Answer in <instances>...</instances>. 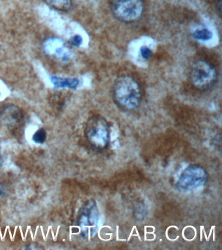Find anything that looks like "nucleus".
<instances>
[{"label":"nucleus","mask_w":222,"mask_h":250,"mask_svg":"<svg viewBox=\"0 0 222 250\" xmlns=\"http://www.w3.org/2000/svg\"><path fill=\"white\" fill-rule=\"evenodd\" d=\"M113 96L117 104L124 110L137 109L142 99L141 87L134 78L129 76L118 78L113 87Z\"/></svg>","instance_id":"nucleus-1"},{"label":"nucleus","mask_w":222,"mask_h":250,"mask_svg":"<svg viewBox=\"0 0 222 250\" xmlns=\"http://www.w3.org/2000/svg\"><path fill=\"white\" fill-rule=\"evenodd\" d=\"M207 179V173L203 167L198 165H190L181 173L177 181L176 188L181 192H194L204 188Z\"/></svg>","instance_id":"nucleus-2"},{"label":"nucleus","mask_w":222,"mask_h":250,"mask_svg":"<svg viewBox=\"0 0 222 250\" xmlns=\"http://www.w3.org/2000/svg\"><path fill=\"white\" fill-rule=\"evenodd\" d=\"M85 136L89 144L97 150H103L110 142V128L104 117L97 115L87 121Z\"/></svg>","instance_id":"nucleus-3"},{"label":"nucleus","mask_w":222,"mask_h":250,"mask_svg":"<svg viewBox=\"0 0 222 250\" xmlns=\"http://www.w3.org/2000/svg\"><path fill=\"white\" fill-rule=\"evenodd\" d=\"M99 209L94 200L86 201L80 209L77 225L80 233L84 238H93L98 230Z\"/></svg>","instance_id":"nucleus-4"},{"label":"nucleus","mask_w":222,"mask_h":250,"mask_svg":"<svg viewBox=\"0 0 222 250\" xmlns=\"http://www.w3.org/2000/svg\"><path fill=\"white\" fill-rule=\"evenodd\" d=\"M143 0H113V15L124 23H133L139 21L144 13Z\"/></svg>","instance_id":"nucleus-5"},{"label":"nucleus","mask_w":222,"mask_h":250,"mask_svg":"<svg viewBox=\"0 0 222 250\" xmlns=\"http://www.w3.org/2000/svg\"><path fill=\"white\" fill-rule=\"evenodd\" d=\"M190 80L193 85L199 89H209L217 80V72L210 62L205 60H198L191 67Z\"/></svg>","instance_id":"nucleus-6"},{"label":"nucleus","mask_w":222,"mask_h":250,"mask_svg":"<svg viewBox=\"0 0 222 250\" xmlns=\"http://www.w3.org/2000/svg\"><path fill=\"white\" fill-rule=\"evenodd\" d=\"M43 50L48 56L55 57L61 62L71 60L72 52L67 43L59 38H50L44 41Z\"/></svg>","instance_id":"nucleus-7"},{"label":"nucleus","mask_w":222,"mask_h":250,"mask_svg":"<svg viewBox=\"0 0 222 250\" xmlns=\"http://www.w3.org/2000/svg\"><path fill=\"white\" fill-rule=\"evenodd\" d=\"M0 120L9 130H16L22 125L24 114L20 107L15 105H9L1 111Z\"/></svg>","instance_id":"nucleus-8"},{"label":"nucleus","mask_w":222,"mask_h":250,"mask_svg":"<svg viewBox=\"0 0 222 250\" xmlns=\"http://www.w3.org/2000/svg\"><path fill=\"white\" fill-rule=\"evenodd\" d=\"M52 84L58 88H70V89H77L79 85L80 81L77 78H62L54 77L51 78Z\"/></svg>","instance_id":"nucleus-9"},{"label":"nucleus","mask_w":222,"mask_h":250,"mask_svg":"<svg viewBox=\"0 0 222 250\" xmlns=\"http://www.w3.org/2000/svg\"><path fill=\"white\" fill-rule=\"evenodd\" d=\"M44 1L50 7L58 11H68L72 7V0H44Z\"/></svg>","instance_id":"nucleus-10"},{"label":"nucleus","mask_w":222,"mask_h":250,"mask_svg":"<svg viewBox=\"0 0 222 250\" xmlns=\"http://www.w3.org/2000/svg\"><path fill=\"white\" fill-rule=\"evenodd\" d=\"M193 37L197 40L207 41L212 39V33L207 29H197L193 33Z\"/></svg>","instance_id":"nucleus-11"},{"label":"nucleus","mask_w":222,"mask_h":250,"mask_svg":"<svg viewBox=\"0 0 222 250\" xmlns=\"http://www.w3.org/2000/svg\"><path fill=\"white\" fill-rule=\"evenodd\" d=\"M47 138V134L44 128L39 129L32 136V140L37 144H43Z\"/></svg>","instance_id":"nucleus-12"},{"label":"nucleus","mask_w":222,"mask_h":250,"mask_svg":"<svg viewBox=\"0 0 222 250\" xmlns=\"http://www.w3.org/2000/svg\"><path fill=\"white\" fill-rule=\"evenodd\" d=\"M140 55L144 60H148V59L151 58L153 52L148 47L143 46L140 49Z\"/></svg>","instance_id":"nucleus-13"},{"label":"nucleus","mask_w":222,"mask_h":250,"mask_svg":"<svg viewBox=\"0 0 222 250\" xmlns=\"http://www.w3.org/2000/svg\"><path fill=\"white\" fill-rule=\"evenodd\" d=\"M83 42L82 37L79 35H76L75 36L72 37L70 39L69 42L72 46H80Z\"/></svg>","instance_id":"nucleus-14"},{"label":"nucleus","mask_w":222,"mask_h":250,"mask_svg":"<svg viewBox=\"0 0 222 250\" xmlns=\"http://www.w3.org/2000/svg\"><path fill=\"white\" fill-rule=\"evenodd\" d=\"M23 249L24 250H42L43 249V248L42 247V246H40V244L34 243V242H33V243H30L28 244V245H26L24 246V248H23Z\"/></svg>","instance_id":"nucleus-15"},{"label":"nucleus","mask_w":222,"mask_h":250,"mask_svg":"<svg viewBox=\"0 0 222 250\" xmlns=\"http://www.w3.org/2000/svg\"><path fill=\"white\" fill-rule=\"evenodd\" d=\"M7 188L3 184L0 183V199L3 198L7 195Z\"/></svg>","instance_id":"nucleus-16"},{"label":"nucleus","mask_w":222,"mask_h":250,"mask_svg":"<svg viewBox=\"0 0 222 250\" xmlns=\"http://www.w3.org/2000/svg\"><path fill=\"white\" fill-rule=\"evenodd\" d=\"M217 6H218V8H217L218 11H219L220 15H221L222 13V1L221 0H219V2L217 3Z\"/></svg>","instance_id":"nucleus-17"},{"label":"nucleus","mask_w":222,"mask_h":250,"mask_svg":"<svg viewBox=\"0 0 222 250\" xmlns=\"http://www.w3.org/2000/svg\"><path fill=\"white\" fill-rule=\"evenodd\" d=\"M3 165V158L2 156H1V154H0V169H1V167H2Z\"/></svg>","instance_id":"nucleus-18"}]
</instances>
